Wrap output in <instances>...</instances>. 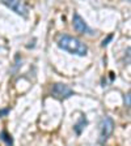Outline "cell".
I'll return each mask as SVG.
<instances>
[{"instance_id":"obj_1","label":"cell","mask_w":131,"mask_h":146,"mask_svg":"<svg viewBox=\"0 0 131 146\" xmlns=\"http://www.w3.org/2000/svg\"><path fill=\"white\" fill-rule=\"evenodd\" d=\"M58 47L70 52V54L77 55V56H85L88 54V47L81 40L75 38V36L67 35V34H63V35L59 36Z\"/></svg>"},{"instance_id":"obj_2","label":"cell","mask_w":131,"mask_h":146,"mask_svg":"<svg viewBox=\"0 0 131 146\" xmlns=\"http://www.w3.org/2000/svg\"><path fill=\"white\" fill-rule=\"evenodd\" d=\"M114 131V120L110 116H105L100 124V143H105Z\"/></svg>"},{"instance_id":"obj_3","label":"cell","mask_w":131,"mask_h":146,"mask_svg":"<svg viewBox=\"0 0 131 146\" xmlns=\"http://www.w3.org/2000/svg\"><path fill=\"white\" fill-rule=\"evenodd\" d=\"M73 94H75L73 90L68 85H66V84H55L51 89V95L58 100L68 99Z\"/></svg>"},{"instance_id":"obj_4","label":"cell","mask_w":131,"mask_h":146,"mask_svg":"<svg viewBox=\"0 0 131 146\" xmlns=\"http://www.w3.org/2000/svg\"><path fill=\"white\" fill-rule=\"evenodd\" d=\"M72 25H73V29L80 34H92V30L88 27L87 22L84 21V18L79 15V13H73V17H72Z\"/></svg>"},{"instance_id":"obj_5","label":"cell","mask_w":131,"mask_h":146,"mask_svg":"<svg viewBox=\"0 0 131 146\" xmlns=\"http://www.w3.org/2000/svg\"><path fill=\"white\" fill-rule=\"evenodd\" d=\"M4 5H7L8 8H11L13 12H16L17 15L26 17L28 16V7L25 5V3L22 1H17V0H4L3 1Z\"/></svg>"},{"instance_id":"obj_6","label":"cell","mask_w":131,"mask_h":146,"mask_svg":"<svg viewBox=\"0 0 131 146\" xmlns=\"http://www.w3.org/2000/svg\"><path fill=\"white\" fill-rule=\"evenodd\" d=\"M87 124H88V120H87L85 115H81L80 120L75 125H73V131H75V133H76L77 136H80V134H81V132L84 131V128L87 127Z\"/></svg>"},{"instance_id":"obj_7","label":"cell","mask_w":131,"mask_h":146,"mask_svg":"<svg viewBox=\"0 0 131 146\" xmlns=\"http://www.w3.org/2000/svg\"><path fill=\"white\" fill-rule=\"evenodd\" d=\"M0 140L4 141V142L7 143V146H12L13 145V138L12 136L8 133L7 131H3L1 133H0Z\"/></svg>"},{"instance_id":"obj_8","label":"cell","mask_w":131,"mask_h":146,"mask_svg":"<svg viewBox=\"0 0 131 146\" xmlns=\"http://www.w3.org/2000/svg\"><path fill=\"white\" fill-rule=\"evenodd\" d=\"M112 39H113V34H110V35L107 36L106 39H104V40H102V44H101V46H102V47H105V46H107V43H109Z\"/></svg>"},{"instance_id":"obj_9","label":"cell","mask_w":131,"mask_h":146,"mask_svg":"<svg viewBox=\"0 0 131 146\" xmlns=\"http://www.w3.org/2000/svg\"><path fill=\"white\" fill-rule=\"evenodd\" d=\"M125 104L127 107H130V93H127V94H126V97H125Z\"/></svg>"},{"instance_id":"obj_10","label":"cell","mask_w":131,"mask_h":146,"mask_svg":"<svg viewBox=\"0 0 131 146\" xmlns=\"http://www.w3.org/2000/svg\"><path fill=\"white\" fill-rule=\"evenodd\" d=\"M9 112V108H5V110H1V111H0V117H1V116L3 115H7V113Z\"/></svg>"}]
</instances>
